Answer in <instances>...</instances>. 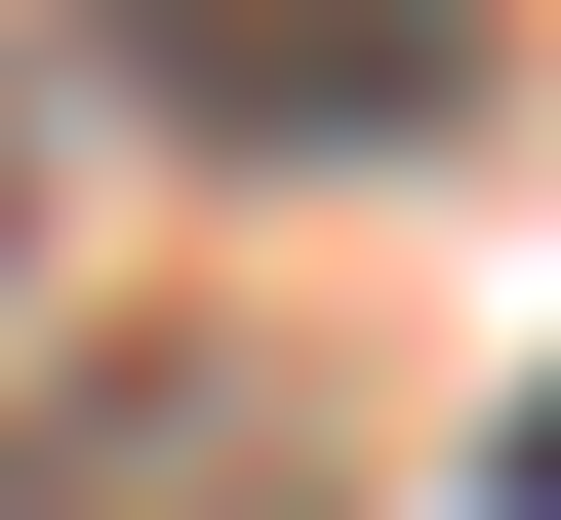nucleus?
<instances>
[{"label": "nucleus", "instance_id": "1", "mask_svg": "<svg viewBox=\"0 0 561 520\" xmlns=\"http://www.w3.org/2000/svg\"><path fill=\"white\" fill-rule=\"evenodd\" d=\"M81 81L201 120V161H442L481 120V0H81Z\"/></svg>", "mask_w": 561, "mask_h": 520}, {"label": "nucleus", "instance_id": "2", "mask_svg": "<svg viewBox=\"0 0 561 520\" xmlns=\"http://www.w3.org/2000/svg\"><path fill=\"white\" fill-rule=\"evenodd\" d=\"M0 520H321V440H280V360H81L0 440Z\"/></svg>", "mask_w": 561, "mask_h": 520}, {"label": "nucleus", "instance_id": "3", "mask_svg": "<svg viewBox=\"0 0 561 520\" xmlns=\"http://www.w3.org/2000/svg\"><path fill=\"white\" fill-rule=\"evenodd\" d=\"M481 520H561V401H522V440H481Z\"/></svg>", "mask_w": 561, "mask_h": 520}, {"label": "nucleus", "instance_id": "4", "mask_svg": "<svg viewBox=\"0 0 561 520\" xmlns=\"http://www.w3.org/2000/svg\"><path fill=\"white\" fill-rule=\"evenodd\" d=\"M0 161H41V120H0Z\"/></svg>", "mask_w": 561, "mask_h": 520}]
</instances>
